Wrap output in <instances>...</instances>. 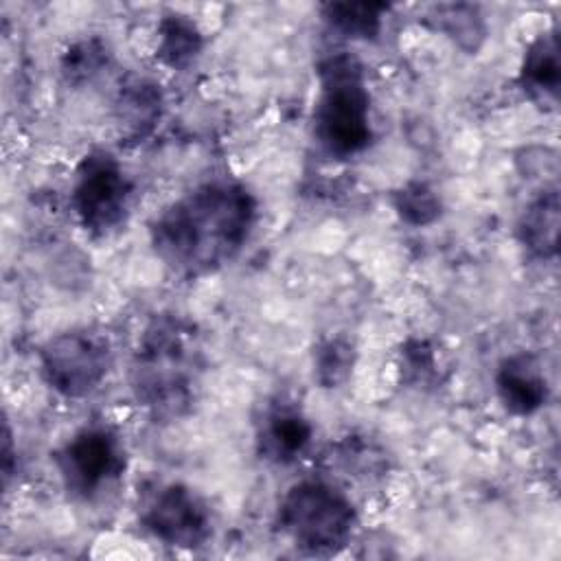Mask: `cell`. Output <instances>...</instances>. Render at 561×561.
I'll list each match as a JSON object with an SVG mask.
<instances>
[{
    "instance_id": "6",
    "label": "cell",
    "mask_w": 561,
    "mask_h": 561,
    "mask_svg": "<svg viewBox=\"0 0 561 561\" xmlns=\"http://www.w3.org/2000/svg\"><path fill=\"white\" fill-rule=\"evenodd\" d=\"M131 199V182L107 151L88 153L77 171L72 204L81 226L101 237L123 224Z\"/></svg>"
},
{
    "instance_id": "2",
    "label": "cell",
    "mask_w": 561,
    "mask_h": 561,
    "mask_svg": "<svg viewBox=\"0 0 561 561\" xmlns=\"http://www.w3.org/2000/svg\"><path fill=\"white\" fill-rule=\"evenodd\" d=\"M199 375V344L193 327L175 316L156 318L142 333L131 362V390L156 419L191 410Z\"/></svg>"
},
{
    "instance_id": "9",
    "label": "cell",
    "mask_w": 561,
    "mask_h": 561,
    "mask_svg": "<svg viewBox=\"0 0 561 561\" xmlns=\"http://www.w3.org/2000/svg\"><path fill=\"white\" fill-rule=\"evenodd\" d=\"M495 388L504 408L517 416L537 412L548 399L546 377L533 355L515 353L497 366Z\"/></svg>"
},
{
    "instance_id": "10",
    "label": "cell",
    "mask_w": 561,
    "mask_h": 561,
    "mask_svg": "<svg viewBox=\"0 0 561 561\" xmlns=\"http://www.w3.org/2000/svg\"><path fill=\"white\" fill-rule=\"evenodd\" d=\"M311 432V423L300 412V408L287 401H278L263 416L259 430L261 451L276 462H289L307 449Z\"/></svg>"
},
{
    "instance_id": "20",
    "label": "cell",
    "mask_w": 561,
    "mask_h": 561,
    "mask_svg": "<svg viewBox=\"0 0 561 561\" xmlns=\"http://www.w3.org/2000/svg\"><path fill=\"white\" fill-rule=\"evenodd\" d=\"M403 368L408 373L414 375L416 381H427L434 373H436V359H434V351L427 342L423 340H416V342H410L403 351Z\"/></svg>"
},
{
    "instance_id": "16",
    "label": "cell",
    "mask_w": 561,
    "mask_h": 561,
    "mask_svg": "<svg viewBox=\"0 0 561 561\" xmlns=\"http://www.w3.org/2000/svg\"><path fill=\"white\" fill-rule=\"evenodd\" d=\"M427 20L434 24V28L449 35L458 46L473 53L484 39L486 26L484 20L473 4L456 2V4H436L430 9Z\"/></svg>"
},
{
    "instance_id": "7",
    "label": "cell",
    "mask_w": 561,
    "mask_h": 561,
    "mask_svg": "<svg viewBox=\"0 0 561 561\" xmlns=\"http://www.w3.org/2000/svg\"><path fill=\"white\" fill-rule=\"evenodd\" d=\"M57 467L66 489L79 497H92L125 469L121 438L101 425L79 430L59 451Z\"/></svg>"
},
{
    "instance_id": "17",
    "label": "cell",
    "mask_w": 561,
    "mask_h": 561,
    "mask_svg": "<svg viewBox=\"0 0 561 561\" xmlns=\"http://www.w3.org/2000/svg\"><path fill=\"white\" fill-rule=\"evenodd\" d=\"M316 379L324 388H335L351 375L353 368V346L342 337H331L318 344L313 353Z\"/></svg>"
},
{
    "instance_id": "11",
    "label": "cell",
    "mask_w": 561,
    "mask_h": 561,
    "mask_svg": "<svg viewBox=\"0 0 561 561\" xmlns=\"http://www.w3.org/2000/svg\"><path fill=\"white\" fill-rule=\"evenodd\" d=\"M524 90L543 101L554 103L559 94L561 81V64H559V39L557 31H548L539 35L526 50L522 72H519Z\"/></svg>"
},
{
    "instance_id": "5",
    "label": "cell",
    "mask_w": 561,
    "mask_h": 561,
    "mask_svg": "<svg viewBox=\"0 0 561 561\" xmlns=\"http://www.w3.org/2000/svg\"><path fill=\"white\" fill-rule=\"evenodd\" d=\"M39 366L46 383L55 392L79 399L96 390L105 379L112 366V348L103 333L72 329L44 344Z\"/></svg>"
},
{
    "instance_id": "12",
    "label": "cell",
    "mask_w": 561,
    "mask_h": 561,
    "mask_svg": "<svg viewBox=\"0 0 561 561\" xmlns=\"http://www.w3.org/2000/svg\"><path fill=\"white\" fill-rule=\"evenodd\" d=\"M517 234L524 248L539 256L550 259L557 254L559 237V193L557 188L543 191L535 197L519 217Z\"/></svg>"
},
{
    "instance_id": "19",
    "label": "cell",
    "mask_w": 561,
    "mask_h": 561,
    "mask_svg": "<svg viewBox=\"0 0 561 561\" xmlns=\"http://www.w3.org/2000/svg\"><path fill=\"white\" fill-rule=\"evenodd\" d=\"M107 64V48L99 39H83L70 46L64 55L61 70L68 81L81 83L90 81L94 75L101 72V68Z\"/></svg>"
},
{
    "instance_id": "13",
    "label": "cell",
    "mask_w": 561,
    "mask_h": 561,
    "mask_svg": "<svg viewBox=\"0 0 561 561\" xmlns=\"http://www.w3.org/2000/svg\"><path fill=\"white\" fill-rule=\"evenodd\" d=\"M162 96L156 83L147 79H129L121 85L116 96V114L123 131L131 138H142L158 123Z\"/></svg>"
},
{
    "instance_id": "4",
    "label": "cell",
    "mask_w": 561,
    "mask_h": 561,
    "mask_svg": "<svg viewBox=\"0 0 561 561\" xmlns=\"http://www.w3.org/2000/svg\"><path fill=\"white\" fill-rule=\"evenodd\" d=\"M278 528L302 552L329 557L351 541L355 508L335 486L322 480H305L280 500Z\"/></svg>"
},
{
    "instance_id": "1",
    "label": "cell",
    "mask_w": 561,
    "mask_h": 561,
    "mask_svg": "<svg viewBox=\"0 0 561 561\" xmlns=\"http://www.w3.org/2000/svg\"><path fill=\"white\" fill-rule=\"evenodd\" d=\"M256 219L254 195L228 180L195 186L169 204L149 237L164 265L182 276H204L230 263Z\"/></svg>"
},
{
    "instance_id": "14",
    "label": "cell",
    "mask_w": 561,
    "mask_h": 561,
    "mask_svg": "<svg viewBox=\"0 0 561 561\" xmlns=\"http://www.w3.org/2000/svg\"><path fill=\"white\" fill-rule=\"evenodd\" d=\"M386 11L383 2H329L322 7V18L342 37L375 39Z\"/></svg>"
},
{
    "instance_id": "18",
    "label": "cell",
    "mask_w": 561,
    "mask_h": 561,
    "mask_svg": "<svg viewBox=\"0 0 561 561\" xmlns=\"http://www.w3.org/2000/svg\"><path fill=\"white\" fill-rule=\"evenodd\" d=\"M394 208L403 221L427 226L440 215V199L425 182H410L394 193Z\"/></svg>"
},
{
    "instance_id": "3",
    "label": "cell",
    "mask_w": 561,
    "mask_h": 561,
    "mask_svg": "<svg viewBox=\"0 0 561 561\" xmlns=\"http://www.w3.org/2000/svg\"><path fill=\"white\" fill-rule=\"evenodd\" d=\"M320 96L313 112V134L324 151L348 158L368 147L370 96L362 66L351 55H333L320 64Z\"/></svg>"
},
{
    "instance_id": "15",
    "label": "cell",
    "mask_w": 561,
    "mask_h": 561,
    "mask_svg": "<svg viewBox=\"0 0 561 561\" xmlns=\"http://www.w3.org/2000/svg\"><path fill=\"white\" fill-rule=\"evenodd\" d=\"M202 50L199 28L180 13L164 15L158 24V57L171 68L188 66Z\"/></svg>"
},
{
    "instance_id": "8",
    "label": "cell",
    "mask_w": 561,
    "mask_h": 561,
    "mask_svg": "<svg viewBox=\"0 0 561 561\" xmlns=\"http://www.w3.org/2000/svg\"><path fill=\"white\" fill-rule=\"evenodd\" d=\"M142 524L156 539L175 548H197L213 530L206 502L178 482L164 484L147 497Z\"/></svg>"
}]
</instances>
